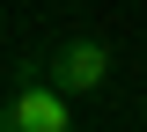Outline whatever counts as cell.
I'll use <instances>...</instances> for the list:
<instances>
[{
    "instance_id": "1",
    "label": "cell",
    "mask_w": 147,
    "mask_h": 132,
    "mask_svg": "<svg viewBox=\"0 0 147 132\" xmlns=\"http://www.w3.org/2000/svg\"><path fill=\"white\" fill-rule=\"evenodd\" d=\"M0 132H74V103L59 81H22L0 103Z\"/></svg>"
},
{
    "instance_id": "2",
    "label": "cell",
    "mask_w": 147,
    "mask_h": 132,
    "mask_svg": "<svg viewBox=\"0 0 147 132\" xmlns=\"http://www.w3.org/2000/svg\"><path fill=\"white\" fill-rule=\"evenodd\" d=\"M110 66H118V59H110L103 37H66L52 52V66H44V81H59L66 95H103L110 88Z\"/></svg>"
}]
</instances>
